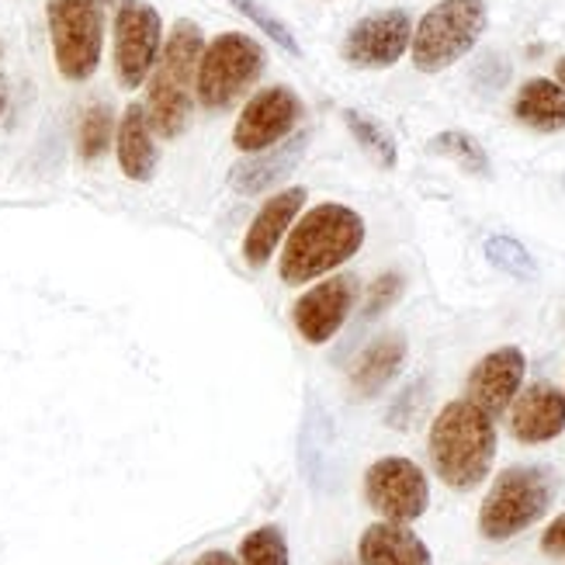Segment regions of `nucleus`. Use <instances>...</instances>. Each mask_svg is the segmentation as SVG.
Here are the masks:
<instances>
[{"label":"nucleus","instance_id":"1","mask_svg":"<svg viewBox=\"0 0 565 565\" xmlns=\"http://www.w3.org/2000/svg\"><path fill=\"white\" fill-rule=\"evenodd\" d=\"M364 243V218L337 202L312 205L285 236L278 275L285 285H306L348 264Z\"/></svg>","mask_w":565,"mask_h":565},{"label":"nucleus","instance_id":"2","mask_svg":"<svg viewBox=\"0 0 565 565\" xmlns=\"http://www.w3.org/2000/svg\"><path fill=\"white\" fill-rule=\"evenodd\" d=\"M430 461L437 479L451 489H476L497 458V424L469 399H455L430 424Z\"/></svg>","mask_w":565,"mask_h":565},{"label":"nucleus","instance_id":"3","mask_svg":"<svg viewBox=\"0 0 565 565\" xmlns=\"http://www.w3.org/2000/svg\"><path fill=\"white\" fill-rule=\"evenodd\" d=\"M202 29L191 18L174 21L160 60L150 73V90H146V118L150 129L163 139H178L191 126V105H194V73L202 60Z\"/></svg>","mask_w":565,"mask_h":565},{"label":"nucleus","instance_id":"4","mask_svg":"<svg viewBox=\"0 0 565 565\" xmlns=\"http://www.w3.org/2000/svg\"><path fill=\"white\" fill-rule=\"evenodd\" d=\"M489 24L482 0H440L413 29L409 56L420 73H440L479 45Z\"/></svg>","mask_w":565,"mask_h":565},{"label":"nucleus","instance_id":"5","mask_svg":"<svg viewBox=\"0 0 565 565\" xmlns=\"http://www.w3.org/2000/svg\"><path fill=\"white\" fill-rule=\"evenodd\" d=\"M552 500H555L552 472L537 469V465H513V469L500 472L497 482L489 486L479 510V531L489 542L518 537L521 531L545 518Z\"/></svg>","mask_w":565,"mask_h":565},{"label":"nucleus","instance_id":"6","mask_svg":"<svg viewBox=\"0 0 565 565\" xmlns=\"http://www.w3.org/2000/svg\"><path fill=\"white\" fill-rule=\"evenodd\" d=\"M264 73V45L243 32L215 35L199 60L194 97L205 111H226L247 94Z\"/></svg>","mask_w":565,"mask_h":565},{"label":"nucleus","instance_id":"7","mask_svg":"<svg viewBox=\"0 0 565 565\" xmlns=\"http://www.w3.org/2000/svg\"><path fill=\"white\" fill-rule=\"evenodd\" d=\"M49 39H53L56 70L66 81H90L102 66L105 11L97 0H49Z\"/></svg>","mask_w":565,"mask_h":565},{"label":"nucleus","instance_id":"8","mask_svg":"<svg viewBox=\"0 0 565 565\" xmlns=\"http://www.w3.org/2000/svg\"><path fill=\"white\" fill-rule=\"evenodd\" d=\"M364 500L382 521L409 524L430 507V486L416 461L388 455L364 472Z\"/></svg>","mask_w":565,"mask_h":565},{"label":"nucleus","instance_id":"9","mask_svg":"<svg viewBox=\"0 0 565 565\" xmlns=\"http://www.w3.org/2000/svg\"><path fill=\"white\" fill-rule=\"evenodd\" d=\"M163 49V21L160 11L126 0L115 14V77L126 90H136L150 81V73Z\"/></svg>","mask_w":565,"mask_h":565},{"label":"nucleus","instance_id":"10","mask_svg":"<svg viewBox=\"0 0 565 565\" xmlns=\"http://www.w3.org/2000/svg\"><path fill=\"white\" fill-rule=\"evenodd\" d=\"M302 118V102L291 87H264L247 105H243L236 126H233V146L243 153L271 150L281 139L295 132Z\"/></svg>","mask_w":565,"mask_h":565},{"label":"nucleus","instance_id":"11","mask_svg":"<svg viewBox=\"0 0 565 565\" xmlns=\"http://www.w3.org/2000/svg\"><path fill=\"white\" fill-rule=\"evenodd\" d=\"M413 42V21L406 11H379L367 14L343 35L340 56L354 70H388L396 66Z\"/></svg>","mask_w":565,"mask_h":565},{"label":"nucleus","instance_id":"12","mask_svg":"<svg viewBox=\"0 0 565 565\" xmlns=\"http://www.w3.org/2000/svg\"><path fill=\"white\" fill-rule=\"evenodd\" d=\"M354 302H358V281L351 275H333L323 285H312L302 299L291 306V323L306 343L319 348V343H327L340 333Z\"/></svg>","mask_w":565,"mask_h":565},{"label":"nucleus","instance_id":"13","mask_svg":"<svg viewBox=\"0 0 565 565\" xmlns=\"http://www.w3.org/2000/svg\"><path fill=\"white\" fill-rule=\"evenodd\" d=\"M524 372H527V358L521 348H500L489 351L469 375V403H476L482 413H489L497 420L500 413L510 409V403L518 399V392L524 385Z\"/></svg>","mask_w":565,"mask_h":565},{"label":"nucleus","instance_id":"14","mask_svg":"<svg viewBox=\"0 0 565 565\" xmlns=\"http://www.w3.org/2000/svg\"><path fill=\"white\" fill-rule=\"evenodd\" d=\"M565 430V392L552 382H534L510 403V434L521 445H545Z\"/></svg>","mask_w":565,"mask_h":565},{"label":"nucleus","instance_id":"15","mask_svg":"<svg viewBox=\"0 0 565 565\" xmlns=\"http://www.w3.org/2000/svg\"><path fill=\"white\" fill-rule=\"evenodd\" d=\"M306 199H309L306 188H288V191L275 194V199H267L260 205V212L254 215L247 236H243V260H247L250 267H264L267 260H271L278 243L288 236L295 218H299Z\"/></svg>","mask_w":565,"mask_h":565},{"label":"nucleus","instance_id":"16","mask_svg":"<svg viewBox=\"0 0 565 565\" xmlns=\"http://www.w3.org/2000/svg\"><path fill=\"white\" fill-rule=\"evenodd\" d=\"M306 150H309V132L288 136L278 146H271V150H260V153H250L247 160H239L230 170V184L239 194H247V199H257V194L271 191L288 174H295V167L302 163Z\"/></svg>","mask_w":565,"mask_h":565},{"label":"nucleus","instance_id":"17","mask_svg":"<svg viewBox=\"0 0 565 565\" xmlns=\"http://www.w3.org/2000/svg\"><path fill=\"white\" fill-rule=\"evenodd\" d=\"M358 562L361 565H434L430 548L406 524H396V521H379L372 527H364L358 542Z\"/></svg>","mask_w":565,"mask_h":565},{"label":"nucleus","instance_id":"18","mask_svg":"<svg viewBox=\"0 0 565 565\" xmlns=\"http://www.w3.org/2000/svg\"><path fill=\"white\" fill-rule=\"evenodd\" d=\"M115 150H118L121 174H126L129 181H150L153 178L160 150L153 142V129H150V118H146L142 105H129L126 115H121Z\"/></svg>","mask_w":565,"mask_h":565},{"label":"nucleus","instance_id":"19","mask_svg":"<svg viewBox=\"0 0 565 565\" xmlns=\"http://www.w3.org/2000/svg\"><path fill=\"white\" fill-rule=\"evenodd\" d=\"M406 361V340L399 333H385L375 343H367L364 354L351 367V388L358 399H372L399 375Z\"/></svg>","mask_w":565,"mask_h":565},{"label":"nucleus","instance_id":"20","mask_svg":"<svg viewBox=\"0 0 565 565\" xmlns=\"http://www.w3.org/2000/svg\"><path fill=\"white\" fill-rule=\"evenodd\" d=\"M513 118L534 132H565V87L534 77L513 97Z\"/></svg>","mask_w":565,"mask_h":565},{"label":"nucleus","instance_id":"21","mask_svg":"<svg viewBox=\"0 0 565 565\" xmlns=\"http://www.w3.org/2000/svg\"><path fill=\"white\" fill-rule=\"evenodd\" d=\"M430 153L455 160L465 170V174H472V178H489V170H493V163H489V153L482 150V142L476 136H469V132H458V129L437 132L430 139Z\"/></svg>","mask_w":565,"mask_h":565},{"label":"nucleus","instance_id":"22","mask_svg":"<svg viewBox=\"0 0 565 565\" xmlns=\"http://www.w3.org/2000/svg\"><path fill=\"white\" fill-rule=\"evenodd\" d=\"M343 121H348V129H351V136L358 139L361 150H364L367 157H372L379 167H396V157H399V153H396V139L388 136V129L382 126L379 118L348 108V111H343Z\"/></svg>","mask_w":565,"mask_h":565},{"label":"nucleus","instance_id":"23","mask_svg":"<svg viewBox=\"0 0 565 565\" xmlns=\"http://www.w3.org/2000/svg\"><path fill=\"white\" fill-rule=\"evenodd\" d=\"M486 260L497 267V271L518 278V281H531L537 278V264L527 254L524 243H518L513 236H489L486 239Z\"/></svg>","mask_w":565,"mask_h":565},{"label":"nucleus","instance_id":"24","mask_svg":"<svg viewBox=\"0 0 565 565\" xmlns=\"http://www.w3.org/2000/svg\"><path fill=\"white\" fill-rule=\"evenodd\" d=\"M239 565H288V542L278 524L257 527L243 537Z\"/></svg>","mask_w":565,"mask_h":565},{"label":"nucleus","instance_id":"25","mask_svg":"<svg viewBox=\"0 0 565 565\" xmlns=\"http://www.w3.org/2000/svg\"><path fill=\"white\" fill-rule=\"evenodd\" d=\"M115 136V111L108 105H90L81 118V157L90 160H102L111 146Z\"/></svg>","mask_w":565,"mask_h":565},{"label":"nucleus","instance_id":"26","mask_svg":"<svg viewBox=\"0 0 565 565\" xmlns=\"http://www.w3.org/2000/svg\"><path fill=\"white\" fill-rule=\"evenodd\" d=\"M230 4H233L239 14H247V18L257 24V29L267 35V39H271L278 49H285L288 56H302V45H299V39H295L288 24H285L278 14L267 11V8L260 4V0H230Z\"/></svg>","mask_w":565,"mask_h":565},{"label":"nucleus","instance_id":"27","mask_svg":"<svg viewBox=\"0 0 565 565\" xmlns=\"http://www.w3.org/2000/svg\"><path fill=\"white\" fill-rule=\"evenodd\" d=\"M403 288H406L403 275H396V271L382 275V278L372 285V291H367V302H364V319H375V316H382V312H385L392 302L399 299Z\"/></svg>","mask_w":565,"mask_h":565},{"label":"nucleus","instance_id":"28","mask_svg":"<svg viewBox=\"0 0 565 565\" xmlns=\"http://www.w3.org/2000/svg\"><path fill=\"white\" fill-rule=\"evenodd\" d=\"M424 388H427V382H416V385H409L406 392H403V399L392 406V413H388V424L396 427V430H403V427H409V420H413V409L420 413V406H424Z\"/></svg>","mask_w":565,"mask_h":565},{"label":"nucleus","instance_id":"29","mask_svg":"<svg viewBox=\"0 0 565 565\" xmlns=\"http://www.w3.org/2000/svg\"><path fill=\"white\" fill-rule=\"evenodd\" d=\"M542 552L552 555V558H565V513H558V518L545 527V534H542Z\"/></svg>","mask_w":565,"mask_h":565},{"label":"nucleus","instance_id":"30","mask_svg":"<svg viewBox=\"0 0 565 565\" xmlns=\"http://www.w3.org/2000/svg\"><path fill=\"white\" fill-rule=\"evenodd\" d=\"M194 565H239V562L230 552H205V555L194 558Z\"/></svg>","mask_w":565,"mask_h":565},{"label":"nucleus","instance_id":"31","mask_svg":"<svg viewBox=\"0 0 565 565\" xmlns=\"http://www.w3.org/2000/svg\"><path fill=\"white\" fill-rule=\"evenodd\" d=\"M555 84H562V87H565V56L555 63Z\"/></svg>","mask_w":565,"mask_h":565},{"label":"nucleus","instance_id":"32","mask_svg":"<svg viewBox=\"0 0 565 565\" xmlns=\"http://www.w3.org/2000/svg\"><path fill=\"white\" fill-rule=\"evenodd\" d=\"M4 108H8V87L0 84V115H4Z\"/></svg>","mask_w":565,"mask_h":565},{"label":"nucleus","instance_id":"33","mask_svg":"<svg viewBox=\"0 0 565 565\" xmlns=\"http://www.w3.org/2000/svg\"><path fill=\"white\" fill-rule=\"evenodd\" d=\"M343 565H351V562H343Z\"/></svg>","mask_w":565,"mask_h":565}]
</instances>
